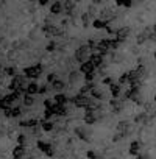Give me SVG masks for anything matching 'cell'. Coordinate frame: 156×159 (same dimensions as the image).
<instances>
[{"label":"cell","instance_id":"12","mask_svg":"<svg viewBox=\"0 0 156 159\" xmlns=\"http://www.w3.org/2000/svg\"><path fill=\"white\" fill-rule=\"evenodd\" d=\"M17 142H19V145H25V143H27V137H25L24 134H21V136L17 137Z\"/></svg>","mask_w":156,"mask_h":159},{"label":"cell","instance_id":"10","mask_svg":"<svg viewBox=\"0 0 156 159\" xmlns=\"http://www.w3.org/2000/svg\"><path fill=\"white\" fill-rule=\"evenodd\" d=\"M134 122H136V123H147V120H145V114H140V116H136V119H134Z\"/></svg>","mask_w":156,"mask_h":159},{"label":"cell","instance_id":"8","mask_svg":"<svg viewBox=\"0 0 156 159\" xmlns=\"http://www.w3.org/2000/svg\"><path fill=\"white\" fill-rule=\"evenodd\" d=\"M5 116H7V117H10V119H11V117H19V116H21V109H17V108H16V109L7 111V114H5Z\"/></svg>","mask_w":156,"mask_h":159},{"label":"cell","instance_id":"5","mask_svg":"<svg viewBox=\"0 0 156 159\" xmlns=\"http://www.w3.org/2000/svg\"><path fill=\"white\" fill-rule=\"evenodd\" d=\"M139 153H140V143H139L137 140H133V142L130 143V154L136 156V154H139Z\"/></svg>","mask_w":156,"mask_h":159},{"label":"cell","instance_id":"6","mask_svg":"<svg viewBox=\"0 0 156 159\" xmlns=\"http://www.w3.org/2000/svg\"><path fill=\"white\" fill-rule=\"evenodd\" d=\"M39 126H41V129H42V131L48 133V131H53L55 123H53L52 120H44V122H42V125H39Z\"/></svg>","mask_w":156,"mask_h":159},{"label":"cell","instance_id":"2","mask_svg":"<svg viewBox=\"0 0 156 159\" xmlns=\"http://www.w3.org/2000/svg\"><path fill=\"white\" fill-rule=\"evenodd\" d=\"M25 154H27L25 145H17V147L13 150V157H17V159H25Z\"/></svg>","mask_w":156,"mask_h":159},{"label":"cell","instance_id":"11","mask_svg":"<svg viewBox=\"0 0 156 159\" xmlns=\"http://www.w3.org/2000/svg\"><path fill=\"white\" fill-rule=\"evenodd\" d=\"M125 137V134L123 133H119V134H114V137H112V142H120L122 139Z\"/></svg>","mask_w":156,"mask_h":159},{"label":"cell","instance_id":"7","mask_svg":"<svg viewBox=\"0 0 156 159\" xmlns=\"http://www.w3.org/2000/svg\"><path fill=\"white\" fill-rule=\"evenodd\" d=\"M85 122H86L88 125H94V123L97 122V119H95V116H94L92 112H89V114H86V117H85Z\"/></svg>","mask_w":156,"mask_h":159},{"label":"cell","instance_id":"4","mask_svg":"<svg viewBox=\"0 0 156 159\" xmlns=\"http://www.w3.org/2000/svg\"><path fill=\"white\" fill-rule=\"evenodd\" d=\"M117 129H119L120 133H123L125 136H128L130 131H131V123L126 122V120H125V122H120V123L117 125Z\"/></svg>","mask_w":156,"mask_h":159},{"label":"cell","instance_id":"15","mask_svg":"<svg viewBox=\"0 0 156 159\" xmlns=\"http://www.w3.org/2000/svg\"><path fill=\"white\" fill-rule=\"evenodd\" d=\"M58 102H59V103H64L66 98H64V97H58Z\"/></svg>","mask_w":156,"mask_h":159},{"label":"cell","instance_id":"16","mask_svg":"<svg viewBox=\"0 0 156 159\" xmlns=\"http://www.w3.org/2000/svg\"><path fill=\"white\" fill-rule=\"evenodd\" d=\"M45 106H47V108H48V106H52V102H50V100H47V102H45Z\"/></svg>","mask_w":156,"mask_h":159},{"label":"cell","instance_id":"1","mask_svg":"<svg viewBox=\"0 0 156 159\" xmlns=\"http://www.w3.org/2000/svg\"><path fill=\"white\" fill-rule=\"evenodd\" d=\"M38 148H39V150H41L44 154H47V156H53V154H55L53 147H52L50 143L44 142V140H38Z\"/></svg>","mask_w":156,"mask_h":159},{"label":"cell","instance_id":"3","mask_svg":"<svg viewBox=\"0 0 156 159\" xmlns=\"http://www.w3.org/2000/svg\"><path fill=\"white\" fill-rule=\"evenodd\" d=\"M75 134L80 137L81 140H85V142H91V137L88 136V133H86V128H83V126H78V128H75Z\"/></svg>","mask_w":156,"mask_h":159},{"label":"cell","instance_id":"9","mask_svg":"<svg viewBox=\"0 0 156 159\" xmlns=\"http://www.w3.org/2000/svg\"><path fill=\"white\" fill-rule=\"evenodd\" d=\"M86 156H88L89 159H99V153L94 151V150H89V151L86 153Z\"/></svg>","mask_w":156,"mask_h":159},{"label":"cell","instance_id":"13","mask_svg":"<svg viewBox=\"0 0 156 159\" xmlns=\"http://www.w3.org/2000/svg\"><path fill=\"white\" fill-rule=\"evenodd\" d=\"M52 116H53V111H48V109H47V111H45V119L48 120V119H52Z\"/></svg>","mask_w":156,"mask_h":159},{"label":"cell","instance_id":"17","mask_svg":"<svg viewBox=\"0 0 156 159\" xmlns=\"http://www.w3.org/2000/svg\"><path fill=\"white\" fill-rule=\"evenodd\" d=\"M0 106H3V105H2V102H0Z\"/></svg>","mask_w":156,"mask_h":159},{"label":"cell","instance_id":"14","mask_svg":"<svg viewBox=\"0 0 156 159\" xmlns=\"http://www.w3.org/2000/svg\"><path fill=\"white\" fill-rule=\"evenodd\" d=\"M31 103H33V98H27V100H25V105H27V106H30Z\"/></svg>","mask_w":156,"mask_h":159}]
</instances>
